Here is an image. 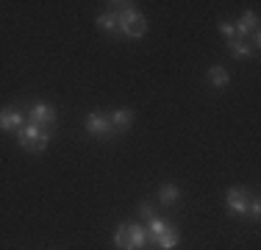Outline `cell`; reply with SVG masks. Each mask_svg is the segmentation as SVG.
Instances as JSON below:
<instances>
[{"label": "cell", "mask_w": 261, "mask_h": 250, "mask_svg": "<svg viewBox=\"0 0 261 250\" xmlns=\"http://www.w3.org/2000/svg\"><path fill=\"white\" fill-rule=\"evenodd\" d=\"M17 139H20V145L31 150V153H42V150H47V145H50V131L39 128V125H25V128L17 131Z\"/></svg>", "instance_id": "obj_1"}, {"label": "cell", "mask_w": 261, "mask_h": 250, "mask_svg": "<svg viewBox=\"0 0 261 250\" xmlns=\"http://www.w3.org/2000/svg\"><path fill=\"white\" fill-rule=\"evenodd\" d=\"M117 25H120L117 34L128 36V39H139V36H145V31H147V20L139 14V11H134V9L117 11Z\"/></svg>", "instance_id": "obj_2"}, {"label": "cell", "mask_w": 261, "mask_h": 250, "mask_svg": "<svg viewBox=\"0 0 261 250\" xmlns=\"http://www.w3.org/2000/svg\"><path fill=\"white\" fill-rule=\"evenodd\" d=\"M86 131L95 134V136H100V139L117 134V131L111 128V120H109V117H103V114H89V117H86Z\"/></svg>", "instance_id": "obj_3"}, {"label": "cell", "mask_w": 261, "mask_h": 250, "mask_svg": "<svg viewBox=\"0 0 261 250\" xmlns=\"http://www.w3.org/2000/svg\"><path fill=\"white\" fill-rule=\"evenodd\" d=\"M28 117H31V122L34 125H47V128H53L56 125V109L53 106H47V103H36L34 109L28 111Z\"/></svg>", "instance_id": "obj_4"}, {"label": "cell", "mask_w": 261, "mask_h": 250, "mask_svg": "<svg viewBox=\"0 0 261 250\" xmlns=\"http://www.w3.org/2000/svg\"><path fill=\"white\" fill-rule=\"evenodd\" d=\"M247 203H250V200H247V195L242 189H231L225 195V206H228L231 214H247Z\"/></svg>", "instance_id": "obj_5"}, {"label": "cell", "mask_w": 261, "mask_h": 250, "mask_svg": "<svg viewBox=\"0 0 261 250\" xmlns=\"http://www.w3.org/2000/svg\"><path fill=\"white\" fill-rule=\"evenodd\" d=\"M0 128L3 131H20L22 128V111L20 109H3L0 111Z\"/></svg>", "instance_id": "obj_6"}, {"label": "cell", "mask_w": 261, "mask_h": 250, "mask_svg": "<svg viewBox=\"0 0 261 250\" xmlns=\"http://www.w3.org/2000/svg\"><path fill=\"white\" fill-rule=\"evenodd\" d=\"M233 28L239 31L242 36H245V34H253V31H258V14H256V11H245Z\"/></svg>", "instance_id": "obj_7"}, {"label": "cell", "mask_w": 261, "mask_h": 250, "mask_svg": "<svg viewBox=\"0 0 261 250\" xmlns=\"http://www.w3.org/2000/svg\"><path fill=\"white\" fill-rule=\"evenodd\" d=\"M109 120H111V128H114L117 134H122V131L134 122V111H130V109H120V111H114Z\"/></svg>", "instance_id": "obj_8"}, {"label": "cell", "mask_w": 261, "mask_h": 250, "mask_svg": "<svg viewBox=\"0 0 261 250\" xmlns=\"http://www.w3.org/2000/svg\"><path fill=\"white\" fill-rule=\"evenodd\" d=\"M178 242H181V234H178L175 228H167L156 239V247L159 250H172V247H178Z\"/></svg>", "instance_id": "obj_9"}, {"label": "cell", "mask_w": 261, "mask_h": 250, "mask_svg": "<svg viewBox=\"0 0 261 250\" xmlns=\"http://www.w3.org/2000/svg\"><path fill=\"white\" fill-rule=\"evenodd\" d=\"M147 247V231L139 222L130 225V250H145Z\"/></svg>", "instance_id": "obj_10"}, {"label": "cell", "mask_w": 261, "mask_h": 250, "mask_svg": "<svg viewBox=\"0 0 261 250\" xmlns=\"http://www.w3.org/2000/svg\"><path fill=\"white\" fill-rule=\"evenodd\" d=\"M208 81H211V86H217V89H220V86H228V81H231V75H228V70H225V67L214 64V67L208 70Z\"/></svg>", "instance_id": "obj_11"}, {"label": "cell", "mask_w": 261, "mask_h": 250, "mask_svg": "<svg viewBox=\"0 0 261 250\" xmlns=\"http://www.w3.org/2000/svg\"><path fill=\"white\" fill-rule=\"evenodd\" d=\"M159 200L164 206H172V203H178L181 200V189H178L175 184H167V186H161V192H159Z\"/></svg>", "instance_id": "obj_12"}, {"label": "cell", "mask_w": 261, "mask_h": 250, "mask_svg": "<svg viewBox=\"0 0 261 250\" xmlns=\"http://www.w3.org/2000/svg\"><path fill=\"white\" fill-rule=\"evenodd\" d=\"M114 245L120 250H130V222H122L114 234Z\"/></svg>", "instance_id": "obj_13"}, {"label": "cell", "mask_w": 261, "mask_h": 250, "mask_svg": "<svg viewBox=\"0 0 261 250\" xmlns=\"http://www.w3.org/2000/svg\"><path fill=\"white\" fill-rule=\"evenodd\" d=\"M231 56L233 59H250L253 56V50H250V45H247V42H242V39H231Z\"/></svg>", "instance_id": "obj_14"}, {"label": "cell", "mask_w": 261, "mask_h": 250, "mask_svg": "<svg viewBox=\"0 0 261 250\" xmlns=\"http://www.w3.org/2000/svg\"><path fill=\"white\" fill-rule=\"evenodd\" d=\"M97 25H100L103 31H111V34H117L120 31V25H117V14L114 11H106V14L97 17Z\"/></svg>", "instance_id": "obj_15"}, {"label": "cell", "mask_w": 261, "mask_h": 250, "mask_svg": "<svg viewBox=\"0 0 261 250\" xmlns=\"http://www.w3.org/2000/svg\"><path fill=\"white\" fill-rule=\"evenodd\" d=\"M139 211H142V217H145V220H153V217H156V211H153V203H150V200H145V203L139 206Z\"/></svg>", "instance_id": "obj_16"}, {"label": "cell", "mask_w": 261, "mask_h": 250, "mask_svg": "<svg viewBox=\"0 0 261 250\" xmlns=\"http://www.w3.org/2000/svg\"><path fill=\"white\" fill-rule=\"evenodd\" d=\"M220 34L222 36H228V39H233V34H236V28L231 22H220Z\"/></svg>", "instance_id": "obj_17"}, {"label": "cell", "mask_w": 261, "mask_h": 250, "mask_svg": "<svg viewBox=\"0 0 261 250\" xmlns=\"http://www.w3.org/2000/svg\"><path fill=\"white\" fill-rule=\"evenodd\" d=\"M247 214H253L258 220V214H261V203H258V200H250V203H247Z\"/></svg>", "instance_id": "obj_18"}]
</instances>
